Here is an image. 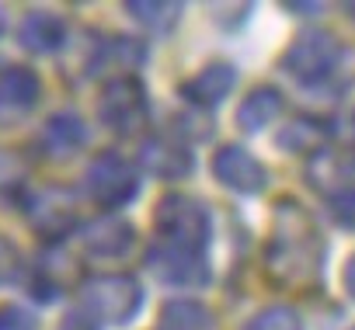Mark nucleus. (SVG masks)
<instances>
[{
    "label": "nucleus",
    "instance_id": "obj_11",
    "mask_svg": "<svg viewBox=\"0 0 355 330\" xmlns=\"http://www.w3.org/2000/svg\"><path fill=\"white\" fill-rule=\"evenodd\" d=\"M42 98V80L32 66L0 63V122L25 118Z\"/></svg>",
    "mask_w": 355,
    "mask_h": 330
},
{
    "label": "nucleus",
    "instance_id": "obj_8",
    "mask_svg": "<svg viewBox=\"0 0 355 330\" xmlns=\"http://www.w3.org/2000/svg\"><path fill=\"white\" fill-rule=\"evenodd\" d=\"M146 268L153 271V278H160L164 285H174V288H199V285L209 282V264H206L202 254L178 250L164 240L150 244Z\"/></svg>",
    "mask_w": 355,
    "mask_h": 330
},
{
    "label": "nucleus",
    "instance_id": "obj_4",
    "mask_svg": "<svg viewBox=\"0 0 355 330\" xmlns=\"http://www.w3.org/2000/svg\"><path fill=\"white\" fill-rule=\"evenodd\" d=\"M84 192L98 209L119 212L139 195V167L119 149H101L84 171Z\"/></svg>",
    "mask_w": 355,
    "mask_h": 330
},
{
    "label": "nucleus",
    "instance_id": "obj_31",
    "mask_svg": "<svg viewBox=\"0 0 355 330\" xmlns=\"http://www.w3.org/2000/svg\"><path fill=\"white\" fill-rule=\"evenodd\" d=\"M0 35H4V8H0Z\"/></svg>",
    "mask_w": 355,
    "mask_h": 330
},
{
    "label": "nucleus",
    "instance_id": "obj_6",
    "mask_svg": "<svg viewBox=\"0 0 355 330\" xmlns=\"http://www.w3.org/2000/svg\"><path fill=\"white\" fill-rule=\"evenodd\" d=\"M98 118L119 136H136L150 118V94L139 77H112L98 94Z\"/></svg>",
    "mask_w": 355,
    "mask_h": 330
},
{
    "label": "nucleus",
    "instance_id": "obj_2",
    "mask_svg": "<svg viewBox=\"0 0 355 330\" xmlns=\"http://www.w3.org/2000/svg\"><path fill=\"white\" fill-rule=\"evenodd\" d=\"M153 230L164 244H171L178 250L202 254L213 240V216H209L206 202H199L196 195L171 192L153 209Z\"/></svg>",
    "mask_w": 355,
    "mask_h": 330
},
{
    "label": "nucleus",
    "instance_id": "obj_29",
    "mask_svg": "<svg viewBox=\"0 0 355 330\" xmlns=\"http://www.w3.org/2000/svg\"><path fill=\"white\" fill-rule=\"evenodd\" d=\"M341 285H345V295L355 299V254L345 261V271H341Z\"/></svg>",
    "mask_w": 355,
    "mask_h": 330
},
{
    "label": "nucleus",
    "instance_id": "obj_12",
    "mask_svg": "<svg viewBox=\"0 0 355 330\" xmlns=\"http://www.w3.org/2000/svg\"><path fill=\"white\" fill-rule=\"evenodd\" d=\"M192 149L178 136H150L139 146V167L160 181H178L192 174Z\"/></svg>",
    "mask_w": 355,
    "mask_h": 330
},
{
    "label": "nucleus",
    "instance_id": "obj_19",
    "mask_svg": "<svg viewBox=\"0 0 355 330\" xmlns=\"http://www.w3.org/2000/svg\"><path fill=\"white\" fill-rule=\"evenodd\" d=\"M327 139H331V125L317 115H296L279 132V146L289 153H317Z\"/></svg>",
    "mask_w": 355,
    "mask_h": 330
},
{
    "label": "nucleus",
    "instance_id": "obj_16",
    "mask_svg": "<svg viewBox=\"0 0 355 330\" xmlns=\"http://www.w3.org/2000/svg\"><path fill=\"white\" fill-rule=\"evenodd\" d=\"M234 84H237V70L230 63H209L192 80H185L178 87V94H182V101H189L192 108H216L234 91Z\"/></svg>",
    "mask_w": 355,
    "mask_h": 330
},
{
    "label": "nucleus",
    "instance_id": "obj_26",
    "mask_svg": "<svg viewBox=\"0 0 355 330\" xmlns=\"http://www.w3.org/2000/svg\"><path fill=\"white\" fill-rule=\"evenodd\" d=\"M0 330H35V316L21 306H0Z\"/></svg>",
    "mask_w": 355,
    "mask_h": 330
},
{
    "label": "nucleus",
    "instance_id": "obj_23",
    "mask_svg": "<svg viewBox=\"0 0 355 330\" xmlns=\"http://www.w3.org/2000/svg\"><path fill=\"white\" fill-rule=\"evenodd\" d=\"M241 330H303V316L293 306H265L258 309Z\"/></svg>",
    "mask_w": 355,
    "mask_h": 330
},
{
    "label": "nucleus",
    "instance_id": "obj_27",
    "mask_svg": "<svg viewBox=\"0 0 355 330\" xmlns=\"http://www.w3.org/2000/svg\"><path fill=\"white\" fill-rule=\"evenodd\" d=\"M60 330H98V323L84 313V309H70L60 323Z\"/></svg>",
    "mask_w": 355,
    "mask_h": 330
},
{
    "label": "nucleus",
    "instance_id": "obj_21",
    "mask_svg": "<svg viewBox=\"0 0 355 330\" xmlns=\"http://www.w3.org/2000/svg\"><path fill=\"white\" fill-rule=\"evenodd\" d=\"M28 174H32L28 171V160L18 149H4V146H0V202L21 205V199L32 188V178Z\"/></svg>",
    "mask_w": 355,
    "mask_h": 330
},
{
    "label": "nucleus",
    "instance_id": "obj_30",
    "mask_svg": "<svg viewBox=\"0 0 355 330\" xmlns=\"http://www.w3.org/2000/svg\"><path fill=\"white\" fill-rule=\"evenodd\" d=\"M341 11H345V15H348V18L355 21V4H352V0H348V4H341Z\"/></svg>",
    "mask_w": 355,
    "mask_h": 330
},
{
    "label": "nucleus",
    "instance_id": "obj_18",
    "mask_svg": "<svg viewBox=\"0 0 355 330\" xmlns=\"http://www.w3.org/2000/svg\"><path fill=\"white\" fill-rule=\"evenodd\" d=\"M282 104H286V98H282V91L279 87H272V84H261V87H254V91H248V98L237 104V129H244V132H261V129H268L279 115H282Z\"/></svg>",
    "mask_w": 355,
    "mask_h": 330
},
{
    "label": "nucleus",
    "instance_id": "obj_3",
    "mask_svg": "<svg viewBox=\"0 0 355 330\" xmlns=\"http://www.w3.org/2000/svg\"><path fill=\"white\" fill-rule=\"evenodd\" d=\"M143 299L146 295H143L139 278H132L125 271H105V275H91L80 282V309L94 323L125 327L143 309Z\"/></svg>",
    "mask_w": 355,
    "mask_h": 330
},
{
    "label": "nucleus",
    "instance_id": "obj_7",
    "mask_svg": "<svg viewBox=\"0 0 355 330\" xmlns=\"http://www.w3.org/2000/svg\"><path fill=\"white\" fill-rule=\"evenodd\" d=\"M25 219L32 226L35 237H42L46 244H63L73 230H77V199L60 188V185H46V188H28V195L21 199Z\"/></svg>",
    "mask_w": 355,
    "mask_h": 330
},
{
    "label": "nucleus",
    "instance_id": "obj_20",
    "mask_svg": "<svg viewBox=\"0 0 355 330\" xmlns=\"http://www.w3.org/2000/svg\"><path fill=\"white\" fill-rule=\"evenodd\" d=\"M216 316L199 299H171L160 309V330H213Z\"/></svg>",
    "mask_w": 355,
    "mask_h": 330
},
{
    "label": "nucleus",
    "instance_id": "obj_15",
    "mask_svg": "<svg viewBox=\"0 0 355 330\" xmlns=\"http://www.w3.org/2000/svg\"><path fill=\"white\" fill-rule=\"evenodd\" d=\"M18 46L32 56H53L67 46V21L53 11H28L18 25Z\"/></svg>",
    "mask_w": 355,
    "mask_h": 330
},
{
    "label": "nucleus",
    "instance_id": "obj_10",
    "mask_svg": "<svg viewBox=\"0 0 355 330\" xmlns=\"http://www.w3.org/2000/svg\"><path fill=\"white\" fill-rule=\"evenodd\" d=\"M146 63V46L132 35H101L91 46V56L84 59L87 77H136V70Z\"/></svg>",
    "mask_w": 355,
    "mask_h": 330
},
{
    "label": "nucleus",
    "instance_id": "obj_28",
    "mask_svg": "<svg viewBox=\"0 0 355 330\" xmlns=\"http://www.w3.org/2000/svg\"><path fill=\"white\" fill-rule=\"evenodd\" d=\"M282 11H289V15H320V4L317 0H286L282 4Z\"/></svg>",
    "mask_w": 355,
    "mask_h": 330
},
{
    "label": "nucleus",
    "instance_id": "obj_5",
    "mask_svg": "<svg viewBox=\"0 0 355 330\" xmlns=\"http://www.w3.org/2000/svg\"><path fill=\"white\" fill-rule=\"evenodd\" d=\"M338 63H341V39L327 28H310L296 35L282 53V70L303 87L324 84L338 70Z\"/></svg>",
    "mask_w": 355,
    "mask_h": 330
},
{
    "label": "nucleus",
    "instance_id": "obj_24",
    "mask_svg": "<svg viewBox=\"0 0 355 330\" xmlns=\"http://www.w3.org/2000/svg\"><path fill=\"white\" fill-rule=\"evenodd\" d=\"M327 212L341 230H355V185H341L327 192Z\"/></svg>",
    "mask_w": 355,
    "mask_h": 330
},
{
    "label": "nucleus",
    "instance_id": "obj_25",
    "mask_svg": "<svg viewBox=\"0 0 355 330\" xmlns=\"http://www.w3.org/2000/svg\"><path fill=\"white\" fill-rule=\"evenodd\" d=\"M21 275H25L21 250H18L8 237H0V288H4V285H15Z\"/></svg>",
    "mask_w": 355,
    "mask_h": 330
},
{
    "label": "nucleus",
    "instance_id": "obj_22",
    "mask_svg": "<svg viewBox=\"0 0 355 330\" xmlns=\"http://www.w3.org/2000/svg\"><path fill=\"white\" fill-rule=\"evenodd\" d=\"M125 15L139 21L150 32H171L182 18V4L178 0H125Z\"/></svg>",
    "mask_w": 355,
    "mask_h": 330
},
{
    "label": "nucleus",
    "instance_id": "obj_9",
    "mask_svg": "<svg viewBox=\"0 0 355 330\" xmlns=\"http://www.w3.org/2000/svg\"><path fill=\"white\" fill-rule=\"evenodd\" d=\"M213 178L220 185H227L230 192H237V195H261L265 185H268L265 163L251 149H244L237 143H227V146L216 149V156H213Z\"/></svg>",
    "mask_w": 355,
    "mask_h": 330
},
{
    "label": "nucleus",
    "instance_id": "obj_17",
    "mask_svg": "<svg viewBox=\"0 0 355 330\" xmlns=\"http://www.w3.org/2000/svg\"><path fill=\"white\" fill-rule=\"evenodd\" d=\"M73 268H77L73 257H67V250L53 244V247L35 261V268H32V275H28V292H32L39 302H53V299L70 285Z\"/></svg>",
    "mask_w": 355,
    "mask_h": 330
},
{
    "label": "nucleus",
    "instance_id": "obj_13",
    "mask_svg": "<svg viewBox=\"0 0 355 330\" xmlns=\"http://www.w3.org/2000/svg\"><path fill=\"white\" fill-rule=\"evenodd\" d=\"M136 247V230L122 216H101L84 226V250L101 261H119Z\"/></svg>",
    "mask_w": 355,
    "mask_h": 330
},
{
    "label": "nucleus",
    "instance_id": "obj_14",
    "mask_svg": "<svg viewBox=\"0 0 355 330\" xmlns=\"http://www.w3.org/2000/svg\"><path fill=\"white\" fill-rule=\"evenodd\" d=\"M87 143V125L77 111H56L46 118L42 132H39V149L49 160H67L73 153H80Z\"/></svg>",
    "mask_w": 355,
    "mask_h": 330
},
{
    "label": "nucleus",
    "instance_id": "obj_1",
    "mask_svg": "<svg viewBox=\"0 0 355 330\" xmlns=\"http://www.w3.org/2000/svg\"><path fill=\"white\" fill-rule=\"evenodd\" d=\"M324 275V237L296 199L272 209V237L265 244V278L286 292H306Z\"/></svg>",
    "mask_w": 355,
    "mask_h": 330
}]
</instances>
